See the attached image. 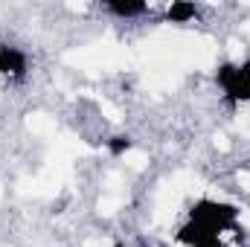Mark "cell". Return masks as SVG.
I'll return each mask as SVG.
<instances>
[{"label":"cell","mask_w":250,"mask_h":247,"mask_svg":"<svg viewBox=\"0 0 250 247\" xmlns=\"http://www.w3.org/2000/svg\"><path fill=\"white\" fill-rule=\"evenodd\" d=\"M236 206L204 198L189 209V221L181 227L178 239L189 247H224V233L236 224Z\"/></svg>","instance_id":"cell-1"},{"label":"cell","mask_w":250,"mask_h":247,"mask_svg":"<svg viewBox=\"0 0 250 247\" xmlns=\"http://www.w3.org/2000/svg\"><path fill=\"white\" fill-rule=\"evenodd\" d=\"M218 84L230 102H250V59L245 64L218 67Z\"/></svg>","instance_id":"cell-2"},{"label":"cell","mask_w":250,"mask_h":247,"mask_svg":"<svg viewBox=\"0 0 250 247\" xmlns=\"http://www.w3.org/2000/svg\"><path fill=\"white\" fill-rule=\"evenodd\" d=\"M0 73L3 76H23L26 73V56L15 47H0Z\"/></svg>","instance_id":"cell-3"},{"label":"cell","mask_w":250,"mask_h":247,"mask_svg":"<svg viewBox=\"0 0 250 247\" xmlns=\"http://www.w3.org/2000/svg\"><path fill=\"white\" fill-rule=\"evenodd\" d=\"M105 9L114 12L117 18H137V15H143L148 6H146V3H128V0L123 3V0H114V3H108Z\"/></svg>","instance_id":"cell-4"},{"label":"cell","mask_w":250,"mask_h":247,"mask_svg":"<svg viewBox=\"0 0 250 247\" xmlns=\"http://www.w3.org/2000/svg\"><path fill=\"white\" fill-rule=\"evenodd\" d=\"M198 15V6L195 3H172L169 6V21L172 23H187L189 18Z\"/></svg>","instance_id":"cell-5"}]
</instances>
